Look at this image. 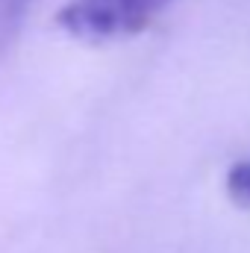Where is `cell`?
I'll return each mask as SVG.
<instances>
[{
    "instance_id": "3957f363",
    "label": "cell",
    "mask_w": 250,
    "mask_h": 253,
    "mask_svg": "<svg viewBox=\"0 0 250 253\" xmlns=\"http://www.w3.org/2000/svg\"><path fill=\"white\" fill-rule=\"evenodd\" d=\"M227 191L236 203L250 206V159L245 162H236L227 174Z\"/></svg>"
},
{
    "instance_id": "6da1fadb",
    "label": "cell",
    "mask_w": 250,
    "mask_h": 253,
    "mask_svg": "<svg viewBox=\"0 0 250 253\" xmlns=\"http://www.w3.org/2000/svg\"><path fill=\"white\" fill-rule=\"evenodd\" d=\"M174 0H68L59 24L74 39L109 42L144 30Z\"/></svg>"
},
{
    "instance_id": "7a4b0ae2",
    "label": "cell",
    "mask_w": 250,
    "mask_h": 253,
    "mask_svg": "<svg viewBox=\"0 0 250 253\" xmlns=\"http://www.w3.org/2000/svg\"><path fill=\"white\" fill-rule=\"evenodd\" d=\"M30 6H33V0H0V56L18 39V33L30 15Z\"/></svg>"
}]
</instances>
